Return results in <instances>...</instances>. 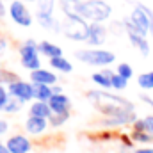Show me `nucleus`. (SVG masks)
<instances>
[{
	"label": "nucleus",
	"mask_w": 153,
	"mask_h": 153,
	"mask_svg": "<svg viewBox=\"0 0 153 153\" xmlns=\"http://www.w3.org/2000/svg\"><path fill=\"white\" fill-rule=\"evenodd\" d=\"M128 82H130V80H126L125 76H121L119 73L114 71V75H112V91H117V93L125 91V89L128 87Z\"/></svg>",
	"instance_id": "obj_27"
},
{
	"label": "nucleus",
	"mask_w": 153,
	"mask_h": 153,
	"mask_svg": "<svg viewBox=\"0 0 153 153\" xmlns=\"http://www.w3.org/2000/svg\"><path fill=\"white\" fill-rule=\"evenodd\" d=\"M48 126H50V123H48V119H45V117L29 116V117L25 119V132H27L29 135H34V137L43 135V134L48 130Z\"/></svg>",
	"instance_id": "obj_13"
},
{
	"label": "nucleus",
	"mask_w": 153,
	"mask_h": 153,
	"mask_svg": "<svg viewBox=\"0 0 153 153\" xmlns=\"http://www.w3.org/2000/svg\"><path fill=\"white\" fill-rule=\"evenodd\" d=\"M55 7H59V0H36L34 16L41 29L61 34V20L55 18Z\"/></svg>",
	"instance_id": "obj_3"
},
{
	"label": "nucleus",
	"mask_w": 153,
	"mask_h": 153,
	"mask_svg": "<svg viewBox=\"0 0 153 153\" xmlns=\"http://www.w3.org/2000/svg\"><path fill=\"white\" fill-rule=\"evenodd\" d=\"M20 66L27 71H34L43 68L41 66V53H39V43L34 39H25L18 48Z\"/></svg>",
	"instance_id": "obj_6"
},
{
	"label": "nucleus",
	"mask_w": 153,
	"mask_h": 153,
	"mask_svg": "<svg viewBox=\"0 0 153 153\" xmlns=\"http://www.w3.org/2000/svg\"><path fill=\"white\" fill-rule=\"evenodd\" d=\"M0 153H11L9 152V148L5 146V143H0Z\"/></svg>",
	"instance_id": "obj_38"
},
{
	"label": "nucleus",
	"mask_w": 153,
	"mask_h": 153,
	"mask_svg": "<svg viewBox=\"0 0 153 153\" xmlns=\"http://www.w3.org/2000/svg\"><path fill=\"white\" fill-rule=\"evenodd\" d=\"M116 73H119L121 76H125L126 80H132V78H134V68H132V64H128V62H119V64L116 66Z\"/></svg>",
	"instance_id": "obj_28"
},
{
	"label": "nucleus",
	"mask_w": 153,
	"mask_h": 153,
	"mask_svg": "<svg viewBox=\"0 0 153 153\" xmlns=\"http://www.w3.org/2000/svg\"><path fill=\"white\" fill-rule=\"evenodd\" d=\"M11 100V94H9V89L5 85H0V112H4L7 102Z\"/></svg>",
	"instance_id": "obj_30"
},
{
	"label": "nucleus",
	"mask_w": 153,
	"mask_h": 153,
	"mask_svg": "<svg viewBox=\"0 0 153 153\" xmlns=\"http://www.w3.org/2000/svg\"><path fill=\"white\" fill-rule=\"evenodd\" d=\"M139 98H141V102H143V103H146L148 107H152V111H153V98L150 96V94H146V93H141V96H139Z\"/></svg>",
	"instance_id": "obj_35"
},
{
	"label": "nucleus",
	"mask_w": 153,
	"mask_h": 153,
	"mask_svg": "<svg viewBox=\"0 0 153 153\" xmlns=\"http://www.w3.org/2000/svg\"><path fill=\"white\" fill-rule=\"evenodd\" d=\"M7 50H9V39L4 38V36H0V55L5 53Z\"/></svg>",
	"instance_id": "obj_34"
},
{
	"label": "nucleus",
	"mask_w": 153,
	"mask_h": 153,
	"mask_svg": "<svg viewBox=\"0 0 153 153\" xmlns=\"http://www.w3.org/2000/svg\"><path fill=\"white\" fill-rule=\"evenodd\" d=\"M48 105L52 112H70L71 111V100L64 93H53V96L48 100Z\"/></svg>",
	"instance_id": "obj_16"
},
{
	"label": "nucleus",
	"mask_w": 153,
	"mask_h": 153,
	"mask_svg": "<svg viewBox=\"0 0 153 153\" xmlns=\"http://www.w3.org/2000/svg\"><path fill=\"white\" fill-rule=\"evenodd\" d=\"M52 87H53V93H62V87H61V85L55 84V85H52Z\"/></svg>",
	"instance_id": "obj_39"
},
{
	"label": "nucleus",
	"mask_w": 153,
	"mask_h": 153,
	"mask_svg": "<svg viewBox=\"0 0 153 153\" xmlns=\"http://www.w3.org/2000/svg\"><path fill=\"white\" fill-rule=\"evenodd\" d=\"M5 146L9 148L11 153H30L32 150V141L23 135V134H14L11 137H7Z\"/></svg>",
	"instance_id": "obj_12"
},
{
	"label": "nucleus",
	"mask_w": 153,
	"mask_h": 153,
	"mask_svg": "<svg viewBox=\"0 0 153 153\" xmlns=\"http://www.w3.org/2000/svg\"><path fill=\"white\" fill-rule=\"evenodd\" d=\"M5 16H9V5H5L4 0H0V22L5 20Z\"/></svg>",
	"instance_id": "obj_33"
},
{
	"label": "nucleus",
	"mask_w": 153,
	"mask_h": 153,
	"mask_svg": "<svg viewBox=\"0 0 153 153\" xmlns=\"http://www.w3.org/2000/svg\"><path fill=\"white\" fill-rule=\"evenodd\" d=\"M23 2H32V4H36V0H23Z\"/></svg>",
	"instance_id": "obj_40"
},
{
	"label": "nucleus",
	"mask_w": 153,
	"mask_h": 153,
	"mask_svg": "<svg viewBox=\"0 0 153 153\" xmlns=\"http://www.w3.org/2000/svg\"><path fill=\"white\" fill-rule=\"evenodd\" d=\"M84 0H59V9L62 13V18H75L80 16Z\"/></svg>",
	"instance_id": "obj_18"
},
{
	"label": "nucleus",
	"mask_w": 153,
	"mask_h": 153,
	"mask_svg": "<svg viewBox=\"0 0 153 153\" xmlns=\"http://www.w3.org/2000/svg\"><path fill=\"white\" fill-rule=\"evenodd\" d=\"M137 85L143 91H153V70L137 75Z\"/></svg>",
	"instance_id": "obj_25"
},
{
	"label": "nucleus",
	"mask_w": 153,
	"mask_h": 153,
	"mask_svg": "<svg viewBox=\"0 0 153 153\" xmlns=\"http://www.w3.org/2000/svg\"><path fill=\"white\" fill-rule=\"evenodd\" d=\"M29 78L32 84H43V85H55L57 84V75L53 70L48 68H39L29 73Z\"/></svg>",
	"instance_id": "obj_14"
},
{
	"label": "nucleus",
	"mask_w": 153,
	"mask_h": 153,
	"mask_svg": "<svg viewBox=\"0 0 153 153\" xmlns=\"http://www.w3.org/2000/svg\"><path fill=\"white\" fill-rule=\"evenodd\" d=\"M134 121H137V114L135 111L132 112H123V114H116V116H109L103 117L100 121L102 126L105 128H119V126H126V125H134Z\"/></svg>",
	"instance_id": "obj_11"
},
{
	"label": "nucleus",
	"mask_w": 153,
	"mask_h": 153,
	"mask_svg": "<svg viewBox=\"0 0 153 153\" xmlns=\"http://www.w3.org/2000/svg\"><path fill=\"white\" fill-rule=\"evenodd\" d=\"M52 96H53V87L52 85L34 84V100L36 102H48Z\"/></svg>",
	"instance_id": "obj_22"
},
{
	"label": "nucleus",
	"mask_w": 153,
	"mask_h": 153,
	"mask_svg": "<svg viewBox=\"0 0 153 153\" xmlns=\"http://www.w3.org/2000/svg\"><path fill=\"white\" fill-rule=\"evenodd\" d=\"M141 119H143V130L153 135V114H148L144 117H141Z\"/></svg>",
	"instance_id": "obj_31"
},
{
	"label": "nucleus",
	"mask_w": 153,
	"mask_h": 153,
	"mask_svg": "<svg viewBox=\"0 0 153 153\" xmlns=\"http://www.w3.org/2000/svg\"><path fill=\"white\" fill-rule=\"evenodd\" d=\"M112 5L107 0H84L80 16L89 23H107L112 18Z\"/></svg>",
	"instance_id": "obj_4"
},
{
	"label": "nucleus",
	"mask_w": 153,
	"mask_h": 153,
	"mask_svg": "<svg viewBox=\"0 0 153 153\" xmlns=\"http://www.w3.org/2000/svg\"><path fill=\"white\" fill-rule=\"evenodd\" d=\"M125 36L128 38L130 45H132V48H135L141 55H150L152 46H150L148 36H143V34H137V32H132V30H126Z\"/></svg>",
	"instance_id": "obj_15"
},
{
	"label": "nucleus",
	"mask_w": 153,
	"mask_h": 153,
	"mask_svg": "<svg viewBox=\"0 0 153 153\" xmlns=\"http://www.w3.org/2000/svg\"><path fill=\"white\" fill-rule=\"evenodd\" d=\"M18 80H20V75H18L16 71L7 70V68H2V70H0V85L9 87L11 84H14V82H18Z\"/></svg>",
	"instance_id": "obj_23"
},
{
	"label": "nucleus",
	"mask_w": 153,
	"mask_h": 153,
	"mask_svg": "<svg viewBox=\"0 0 153 153\" xmlns=\"http://www.w3.org/2000/svg\"><path fill=\"white\" fill-rule=\"evenodd\" d=\"M61 34L70 41L76 43H85L89 34V22L84 20L82 16L75 18H62L61 20Z\"/></svg>",
	"instance_id": "obj_5"
},
{
	"label": "nucleus",
	"mask_w": 153,
	"mask_h": 153,
	"mask_svg": "<svg viewBox=\"0 0 153 153\" xmlns=\"http://www.w3.org/2000/svg\"><path fill=\"white\" fill-rule=\"evenodd\" d=\"M132 139L135 144H152L153 143V135L148 134V132H137V130H132L130 132Z\"/></svg>",
	"instance_id": "obj_26"
},
{
	"label": "nucleus",
	"mask_w": 153,
	"mask_h": 153,
	"mask_svg": "<svg viewBox=\"0 0 153 153\" xmlns=\"http://www.w3.org/2000/svg\"><path fill=\"white\" fill-rule=\"evenodd\" d=\"M7 130H9V123L5 119H0V135H4Z\"/></svg>",
	"instance_id": "obj_37"
},
{
	"label": "nucleus",
	"mask_w": 153,
	"mask_h": 153,
	"mask_svg": "<svg viewBox=\"0 0 153 153\" xmlns=\"http://www.w3.org/2000/svg\"><path fill=\"white\" fill-rule=\"evenodd\" d=\"M0 70H2V64H0Z\"/></svg>",
	"instance_id": "obj_43"
},
{
	"label": "nucleus",
	"mask_w": 153,
	"mask_h": 153,
	"mask_svg": "<svg viewBox=\"0 0 153 153\" xmlns=\"http://www.w3.org/2000/svg\"><path fill=\"white\" fill-rule=\"evenodd\" d=\"M7 89H9L11 98H16V100L23 102V103L34 100V84H32L30 80H23V78H20L18 82L11 84Z\"/></svg>",
	"instance_id": "obj_9"
},
{
	"label": "nucleus",
	"mask_w": 153,
	"mask_h": 153,
	"mask_svg": "<svg viewBox=\"0 0 153 153\" xmlns=\"http://www.w3.org/2000/svg\"><path fill=\"white\" fill-rule=\"evenodd\" d=\"M75 59L78 62L91 66V68H111L116 62V53L112 50L107 48H94V46H87V48H80L75 52Z\"/></svg>",
	"instance_id": "obj_2"
},
{
	"label": "nucleus",
	"mask_w": 153,
	"mask_h": 153,
	"mask_svg": "<svg viewBox=\"0 0 153 153\" xmlns=\"http://www.w3.org/2000/svg\"><path fill=\"white\" fill-rule=\"evenodd\" d=\"M128 16H130V18L134 20V23H135L139 29H143L148 36L153 34V9L150 5H146V4H143V2H137V4H134V7H132V11H130Z\"/></svg>",
	"instance_id": "obj_8"
},
{
	"label": "nucleus",
	"mask_w": 153,
	"mask_h": 153,
	"mask_svg": "<svg viewBox=\"0 0 153 153\" xmlns=\"http://www.w3.org/2000/svg\"><path fill=\"white\" fill-rule=\"evenodd\" d=\"M85 98L103 117L134 111V103L128 98L121 96L119 93H111L107 89H91L85 93Z\"/></svg>",
	"instance_id": "obj_1"
},
{
	"label": "nucleus",
	"mask_w": 153,
	"mask_h": 153,
	"mask_svg": "<svg viewBox=\"0 0 153 153\" xmlns=\"http://www.w3.org/2000/svg\"><path fill=\"white\" fill-rule=\"evenodd\" d=\"M117 139H119V143H121L125 148H134V139H132L130 134H119Z\"/></svg>",
	"instance_id": "obj_32"
},
{
	"label": "nucleus",
	"mask_w": 153,
	"mask_h": 153,
	"mask_svg": "<svg viewBox=\"0 0 153 153\" xmlns=\"http://www.w3.org/2000/svg\"><path fill=\"white\" fill-rule=\"evenodd\" d=\"M111 29L105 23H89V34H87V45L100 48L102 45H105V41L109 38Z\"/></svg>",
	"instance_id": "obj_10"
},
{
	"label": "nucleus",
	"mask_w": 153,
	"mask_h": 153,
	"mask_svg": "<svg viewBox=\"0 0 153 153\" xmlns=\"http://www.w3.org/2000/svg\"><path fill=\"white\" fill-rule=\"evenodd\" d=\"M112 75H114V71H112L111 68H103V70L93 73V75H91V80H93L94 85L111 91V89H112Z\"/></svg>",
	"instance_id": "obj_17"
},
{
	"label": "nucleus",
	"mask_w": 153,
	"mask_h": 153,
	"mask_svg": "<svg viewBox=\"0 0 153 153\" xmlns=\"http://www.w3.org/2000/svg\"><path fill=\"white\" fill-rule=\"evenodd\" d=\"M9 18L14 25L23 27V29L32 27V23L36 20V16L32 14V11L29 9V5L23 0H14L9 4Z\"/></svg>",
	"instance_id": "obj_7"
},
{
	"label": "nucleus",
	"mask_w": 153,
	"mask_h": 153,
	"mask_svg": "<svg viewBox=\"0 0 153 153\" xmlns=\"http://www.w3.org/2000/svg\"><path fill=\"white\" fill-rule=\"evenodd\" d=\"M48 64H50V70H53V71H57V73H62V75H70V73L73 71V64H71V61L66 59L64 55L55 57V59H50Z\"/></svg>",
	"instance_id": "obj_20"
},
{
	"label": "nucleus",
	"mask_w": 153,
	"mask_h": 153,
	"mask_svg": "<svg viewBox=\"0 0 153 153\" xmlns=\"http://www.w3.org/2000/svg\"><path fill=\"white\" fill-rule=\"evenodd\" d=\"M39 53H41V57H46L50 61V59L61 57L62 55V48L57 43H53V41L43 39V41H39Z\"/></svg>",
	"instance_id": "obj_19"
},
{
	"label": "nucleus",
	"mask_w": 153,
	"mask_h": 153,
	"mask_svg": "<svg viewBox=\"0 0 153 153\" xmlns=\"http://www.w3.org/2000/svg\"><path fill=\"white\" fill-rule=\"evenodd\" d=\"M23 105H25L23 102H20V100H16V98H11V100L7 102L4 112H5V114H16V112H20V111L23 109Z\"/></svg>",
	"instance_id": "obj_29"
},
{
	"label": "nucleus",
	"mask_w": 153,
	"mask_h": 153,
	"mask_svg": "<svg viewBox=\"0 0 153 153\" xmlns=\"http://www.w3.org/2000/svg\"><path fill=\"white\" fill-rule=\"evenodd\" d=\"M4 2H9V4H11V2H14V0H4Z\"/></svg>",
	"instance_id": "obj_41"
},
{
	"label": "nucleus",
	"mask_w": 153,
	"mask_h": 153,
	"mask_svg": "<svg viewBox=\"0 0 153 153\" xmlns=\"http://www.w3.org/2000/svg\"><path fill=\"white\" fill-rule=\"evenodd\" d=\"M134 153H153V146H141V148H135Z\"/></svg>",
	"instance_id": "obj_36"
},
{
	"label": "nucleus",
	"mask_w": 153,
	"mask_h": 153,
	"mask_svg": "<svg viewBox=\"0 0 153 153\" xmlns=\"http://www.w3.org/2000/svg\"><path fill=\"white\" fill-rule=\"evenodd\" d=\"M70 117H71V111H70V112H53L52 117L48 119V123H50L52 128H59V126L66 125V123L70 121Z\"/></svg>",
	"instance_id": "obj_24"
},
{
	"label": "nucleus",
	"mask_w": 153,
	"mask_h": 153,
	"mask_svg": "<svg viewBox=\"0 0 153 153\" xmlns=\"http://www.w3.org/2000/svg\"><path fill=\"white\" fill-rule=\"evenodd\" d=\"M52 114H53V112H52L48 102H32V103L29 105V116H36V117L50 119Z\"/></svg>",
	"instance_id": "obj_21"
},
{
	"label": "nucleus",
	"mask_w": 153,
	"mask_h": 153,
	"mask_svg": "<svg viewBox=\"0 0 153 153\" xmlns=\"http://www.w3.org/2000/svg\"><path fill=\"white\" fill-rule=\"evenodd\" d=\"M117 153H128V152H117Z\"/></svg>",
	"instance_id": "obj_42"
}]
</instances>
